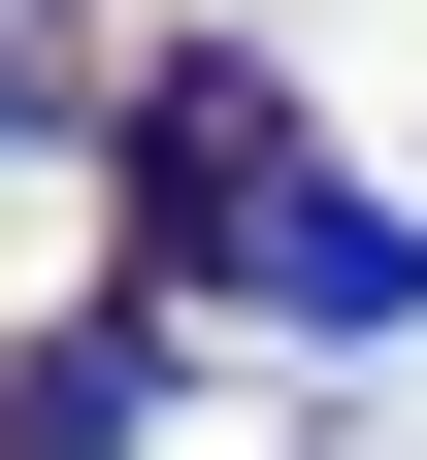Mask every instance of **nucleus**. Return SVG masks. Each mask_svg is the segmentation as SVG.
<instances>
[{
	"instance_id": "nucleus-3",
	"label": "nucleus",
	"mask_w": 427,
	"mask_h": 460,
	"mask_svg": "<svg viewBox=\"0 0 427 460\" xmlns=\"http://www.w3.org/2000/svg\"><path fill=\"white\" fill-rule=\"evenodd\" d=\"M0 132H33V99H0Z\"/></svg>"
},
{
	"instance_id": "nucleus-1",
	"label": "nucleus",
	"mask_w": 427,
	"mask_h": 460,
	"mask_svg": "<svg viewBox=\"0 0 427 460\" xmlns=\"http://www.w3.org/2000/svg\"><path fill=\"white\" fill-rule=\"evenodd\" d=\"M230 296H263V329H427V198H361V164H296V198L230 230Z\"/></svg>"
},
{
	"instance_id": "nucleus-2",
	"label": "nucleus",
	"mask_w": 427,
	"mask_h": 460,
	"mask_svg": "<svg viewBox=\"0 0 427 460\" xmlns=\"http://www.w3.org/2000/svg\"><path fill=\"white\" fill-rule=\"evenodd\" d=\"M0 460H165V329H33V394H0Z\"/></svg>"
}]
</instances>
